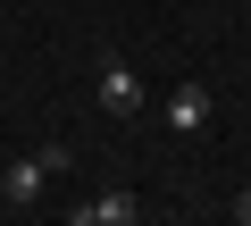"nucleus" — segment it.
Segmentation results:
<instances>
[{
  "instance_id": "nucleus-1",
  "label": "nucleus",
  "mask_w": 251,
  "mask_h": 226,
  "mask_svg": "<svg viewBox=\"0 0 251 226\" xmlns=\"http://www.w3.org/2000/svg\"><path fill=\"white\" fill-rule=\"evenodd\" d=\"M50 176H67V151H59V143H42V151H25V159L0 168V201H9V209H34V201L50 193Z\"/></svg>"
},
{
  "instance_id": "nucleus-2",
  "label": "nucleus",
  "mask_w": 251,
  "mask_h": 226,
  "mask_svg": "<svg viewBox=\"0 0 251 226\" xmlns=\"http://www.w3.org/2000/svg\"><path fill=\"white\" fill-rule=\"evenodd\" d=\"M92 92H100V109H109V118H143V100H151V92H143V75L126 67L117 50L100 59V75H92Z\"/></svg>"
},
{
  "instance_id": "nucleus-3",
  "label": "nucleus",
  "mask_w": 251,
  "mask_h": 226,
  "mask_svg": "<svg viewBox=\"0 0 251 226\" xmlns=\"http://www.w3.org/2000/svg\"><path fill=\"white\" fill-rule=\"evenodd\" d=\"M143 218V201H134V184H100L84 209H67V226H134Z\"/></svg>"
},
{
  "instance_id": "nucleus-4",
  "label": "nucleus",
  "mask_w": 251,
  "mask_h": 226,
  "mask_svg": "<svg viewBox=\"0 0 251 226\" xmlns=\"http://www.w3.org/2000/svg\"><path fill=\"white\" fill-rule=\"evenodd\" d=\"M209 109H218L209 84H176V92H168V126H176V134H201V126H209Z\"/></svg>"
},
{
  "instance_id": "nucleus-5",
  "label": "nucleus",
  "mask_w": 251,
  "mask_h": 226,
  "mask_svg": "<svg viewBox=\"0 0 251 226\" xmlns=\"http://www.w3.org/2000/svg\"><path fill=\"white\" fill-rule=\"evenodd\" d=\"M234 226H251V184H243V193H234Z\"/></svg>"
}]
</instances>
